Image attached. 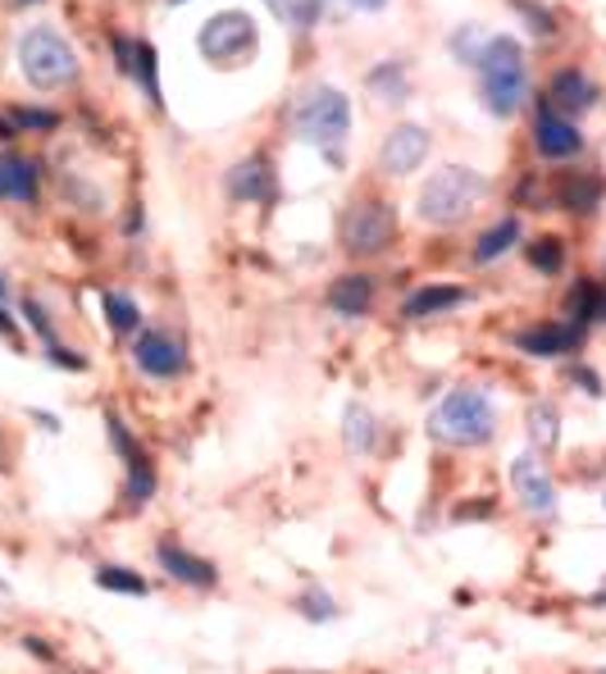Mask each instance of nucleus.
<instances>
[{
	"instance_id": "4be33fe9",
	"label": "nucleus",
	"mask_w": 606,
	"mask_h": 674,
	"mask_svg": "<svg viewBox=\"0 0 606 674\" xmlns=\"http://www.w3.org/2000/svg\"><path fill=\"white\" fill-rule=\"evenodd\" d=\"M369 92H374V96H384L388 106H401V100L411 96L401 64H384V69H374V73H369Z\"/></svg>"
},
{
	"instance_id": "7c9ffc66",
	"label": "nucleus",
	"mask_w": 606,
	"mask_h": 674,
	"mask_svg": "<svg viewBox=\"0 0 606 674\" xmlns=\"http://www.w3.org/2000/svg\"><path fill=\"white\" fill-rule=\"evenodd\" d=\"M23 128H56V115H50V110H19L14 115Z\"/></svg>"
},
{
	"instance_id": "20e7f679",
	"label": "nucleus",
	"mask_w": 606,
	"mask_h": 674,
	"mask_svg": "<svg viewBox=\"0 0 606 674\" xmlns=\"http://www.w3.org/2000/svg\"><path fill=\"white\" fill-rule=\"evenodd\" d=\"M484 196H488V178H484V173H474V169H465V165H447V169H438V173L424 183L415 210H420L424 224L451 228V224L470 219V210H474V205L484 201Z\"/></svg>"
},
{
	"instance_id": "f257e3e1",
	"label": "nucleus",
	"mask_w": 606,
	"mask_h": 674,
	"mask_svg": "<svg viewBox=\"0 0 606 674\" xmlns=\"http://www.w3.org/2000/svg\"><path fill=\"white\" fill-rule=\"evenodd\" d=\"M292 133L301 142H311L319 146L328 160H342V142L351 133V100L338 92V87H306L296 96V106H292Z\"/></svg>"
},
{
	"instance_id": "f8f14e48",
	"label": "nucleus",
	"mask_w": 606,
	"mask_h": 674,
	"mask_svg": "<svg viewBox=\"0 0 606 674\" xmlns=\"http://www.w3.org/2000/svg\"><path fill=\"white\" fill-rule=\"evenodd\" d=\"M579 342H584V328L579 324H543V328H524L516 337V347L529 356H566V351H579Z\"/></svg>"
},
{
	"instance_id": "f704fd0d",
	"label": "nucleus",
	"mask_w": 606,
	"mask_h": 674,
	"mask_svg": "<svg viewBox=\"0 0 606 674\" xmlns=\"http://www.w3.org/2000/svg\"><path fill=\"white\" fill-rule=\"evenodd\" d=\"M23 642H28V652H33V657H50V647H46L41 638H23Z\"/></svg>"
},
{
	"instance_id": "f3484780",
	"label": "nucleus",
	"mask_w": 606,
	"mask_h": 674,
	"mask_svg": "<svg viewBox=\"0 0 606 674\" xmlns=\"http://www.w3.org/2000/svg\"><path fill=\"white\" fill-rule=\"evenodd\" d=\"M465 292L461 288H415L407 301H401V315L407 320H428V315H447L451 305H461Z\"/></svg>"
},
{
	"instance_id": "72a5a7b5",
	"label": "nucleus",
	"mask_w": 606,
	"mask_h": 674,
	"mask_svg": "<svg viewBox=\"0 0 606 674\" xmlns=\"http://www.w3.org/2000/svg\"><path fill=\"white\" fill-rule=\"evenodd\" d=\"M351 5H356V10H365V14H374V10H384L388 0H351Z\"/></svg>"
},
{
	"instance_id": "2eb2a0df",
	"label": "nucleus",
	"mask_w": 606,
	"mask_h": 674,
	"mask_svg": "<svg viewBox=\"0 0 606 674\" xmlns=\"http://www.w3.org/2000/svg\"><path fill=\"white\" fill-rule=\"evenodd\" d=\"M229 196L233 201H269L274 196V169H269V160H242L229 173Z\"/></svg>"
},
{
	"instance_id": "ddd939ff",
	"label": "nucleus",
	"mask_w": 606,
	"mask_h": 674,
	"mask_svg": "<svg viewBox=\"0 0 606 674\" xmlns=\"http://www.w3.org/2000/svg\"><path fill=\"white\" fill-rule=\"evenodd\" d=\"M160 565L169 569V579L192 583V588H215V579H219V569H215L210 561H201V556L183 552L179 542H160Z\"/></svg>"
},
{
	"instance_id": "c756f323",
	"label": "nucleus",
	"mask_w": 606,
	"mask_h": 674,
	"mask_svg": "<svg viewBox=\"0 0 606 674\" xmlns=\"http://www.w3.org/2000/svg\"><path fill=\"white\" fill-rule=\"evenodd\" d=\"M23 315H28V324H33V328H37V333L46 337V342H50V315H46V310H41V305H37L33 297L23 301ZM50 347H56V342H50Z\"/></svg>"
},
{
	"instance_id": "473e14b6",
	"label": "nucleus",
	"mask_w": 606,
	"mask_h": 674,
	"mask_svg": "<svg viewBox=\"0 0 606 674\" xmlns=\"http://www.w3.org/2000/svg\"><path fill=\"white\" fill-rule=\"evenodd\" d=\"M0 333H5V337H10V342H19V328H14V320L5 315V310H0Z\"/></svg>"
},
{
	"instance_id": "dca6fc26",
	"label": "nucleus",
	"mask_w": 606,
	"mask_h": 674,
	"mask_svg": "<svg viewBox=\"0 0 606 674\" xmlns=\"http://www.w3.org/2000/svg\"><path fill=\"white\" fill-rule=\"evenodd\" d=\"M369 301H374V278H365V274H347V278L334 282V292H328V305L347 320H361L369 310Z\"/></svg>"
},
{
	"instance_id": "6ab92c4d",
	"label": "nucleus",
	"mask_w": 606,
	"mask_h": 674,
	"mask_svg": "<svg viewBox=\"0 0 606 674\" xmlns=\"http://www.w3.org/2000/svg\"><path fill=\"white\" fill-rule=\"evenodd\" d=\"M516 242H520V219H501L497 228H488L484 238L474 242V261H478V265H493V261H501V255H507Z\"/></svg>"
},
{
	"instance_id": "0eeeda50",
	"label": "nucleus",
	"mask_w": 606,
	"mask_h": 674,
	"mask_svg": "<svg viewBox=\"0 0 606 674\" xmlns=\"http://www.w3.org/2000/svg\"><path fill=\"white\" fill-rule=\"evenodd\" d=\"M397 232V215L388 201H356L351 210L342 215V246L351 255H378Z\"/></svg>"
},
{
	"instance_id": "393cba45",
	"label": "nucleus",
	"mask_w": 606,
	"mask_h": 674,
	"mask_svg": "<svg viewBox=\"0 0 606 674\" xmlns=\"http://www.w3.org/2000/svg\"><path fill=\"white\" fill-rule=\"evenodd\" d=\"M529 437L547 452V447H557V437H561V420H557V410L552 406H534L529 410Z\"/></svg>"
},
{
	"instance_id": "39448f33",
	"label": "nucleus",
	"mask_w": 606,
	"mask_h": 674,
	"mask_svg": "<svg viewBox=\"0 0 606 674\" xmlns=\"http://www.w3.org/2000/svg\"><path fill=\"white\" fill-rule=\"evenodd\" d=\"M19 64H23V77H28L37 92H56V87L73 83V73H78V56H73V46L56 28L23 33V41H19Z\"/></svg>"
},
{
	"instance_id": "c85d7f7f",
	"label": "nucleus",
	"mask_w": 606,
	"mask_h": 674,
	"mask_svg": "<svg viewBox=\"0 0 606 674\" xmlns=\"http://www.w3.org/2000/svg\"><path fill=\"white\" fill-rule=\"evenodd\" d=\"M142 83H146V96L160 106V73H156V50L150 46H137V69H133Z\"/></svg>"
},
{
	"instance_id": "cd10ccee",
	"label": "nucleus",
	"mask_w": 606,
	"mask_h": 674,
	"mask_svg": "<svg viewBox=\"0 0 606 674\" xmlns=\"http://www.w3.org/2000/svg\"><path fill=\"white\" fill-rule=\"evenodd\" d=\"M106 315H110V328H114V333H133V328L142 324L133 297H119V292L106 297Z\"/></svg>"
},
{
	"instance_id": "1a4fd4ad",
	"label": "nucleus",
	"mask_w": 606,
	"mask_h": 674,
	"mask_svg": "<svg viewBox=\"0 0 606 674\" xmlns=\"http://www.w3.org/2000/svg\"><path fill=\"white\" fill-rule=\"evenodd\" d=\"M133 360H137V370L150 374V378H179L187 370V351L173 342L169 333H142L137 347H133Z\"/></svg>"
},
{
	"instance_id": "423d86ee",
	"label": "nucleus",
	"mask_w": 606,
	"mask_h": 674,
	"mask_svg": "<svg viewBox=\"0 0 606 674\" xmlns=\"http://www.w3.org/2000/svg\"><path fill=\"white\" fill-rule=\"evenodd\" d=\"M201 56L210 64H238L246 60L251 50H256V23L242 10H223L215 19H206V28H201Z\"/></svg>"
},
{
	"instance_id": "7ed1b4c3",
	"label": "nucleus",
	"mask_w": 606,
	"mask_h": 674,
	"mask_svg": "<svg viewBox=\"0 0 606 674\" xmlns=\"http://www.w3.org/2000/svg\"><path fill=\"white\" fill-rule=\"evenodd\" d=\"M478 64V77H484V106L497 115V119H511L524 96H529V69H524V50L516 37H493L484 50L474 56Z\"/></svg>"
},
{
	"instance_id": "bb28decb",
	"label": "nucleus",
	"mask_w": 606,
	"mask_h": 674,
	"mask_svg": "<svg viewBox=\"0 0 606 674\" xmlns=\"http://www.w3.org/2000/svg\"><path fill=\"white\" fill-rule=\"evenodd\" d=\"M96 583L106 588V592H129V598H142V592H146V579L129 575L123 565H100L96 569Z\"/></svg>"
},
{
	"instance_id": "4468645a",
	"label": "nucleus",
	"mask_w": 606,
	"mask_h": 674,
	"mask_svg": "<svg viewBox=\"0 0 606 674\" xmlns=\"http://www.w3.org/2000/svg\"><path fill=\"white\" fill-rule=\"evenodd\" d=\"M593 100H597V87L579 69H561L557 77H552V106H557V115L593 110Z\"/></svg>"
},
{
	"instance_id": "ea45409f",
	"label": "nucleus",
	"mask_w": 606,
	"mask_h": 674,
	"mask_svg": "<svg viewBox=\"0 0 606 674\" xmlns=\"http://www.w3.org/2000/svg\"><path fill=\"white\" fill-rule=\"evenodd\" d=\"M169 5H183V0H169Z\"/></svg>"
},
{
	"instance_id": "2f4dec72",
	"label": "nucleus",
	"mask_w": 606,
	"mask_h": 674,
	"mask_svg": "<svg viewBox=\"0 0 606 674\" xmlns=\"http://www.w3.org/2000/svg\"><path fill=\"white\" fill-rule=\"evenodd\" d=\"M570 378H574V383H584V393H593V397L602 393V378H597L593 370H579V365H574V370H570Z\"/></svg>"
},
{
	"instance_id": "412c9836",
	"label": "nucleus",
	"mask_w": 606,
	"mask_h": 674,
	"mask_svg": "<svg viewBox=\"0 0 606 674\" xmlns=\"http://www.w3.org/2000/svg\"><path fill=\"white\" fill-rule=\"evenodd\" d=\"M342 433H347V447H351V452H369L374 437H378V420H374V414H369L361 401H351V406H347Z\"/></svg>"
},
{
	"instance_id": "aec40b11",
	"label": "nucleus",
	"mask_w": 606,
	"mask_h": 674,
	"mask_svg": "<svg viewBox=\"0 0 606 674\" xmlns=\"http://www.w3.org/2000/svg\"><path fill=\"white\" fill-rule=\"evenodd\" d=\"M0 178H5V196H14V201H33L37 196V165L23 160V155L0 160Z\"/></svg>"
},
{
	"instance_id": "5701e85b",
	"label": "nucleus",
	"mask_w": 606,
	"mask_h": 674,
	"mask_svg": "<svg viewBox=\"0 0 606 674\" xmlns=\"http://www.w3.org/2000/svg\"><path fill=\"white\" fill-rule=\"evenodd\" d=\"M156 497V465H150V456L142 452L137 460H129V502L142 506Z\"/></svg>"
},
{
	"instance_id": "b1692460",
	"label": "nucleus",
	"mask_w": 606,
	"mask_h": 674,
	"mask_svg": "<svg viewBox=\"0 0 606 674\" xmlns=\"http://www.w3.org/2000/svg\"><path fill=\"white\" fill-rule=\"evenodd\" d=\"M296 611L306 615V619H315V625H328V619H338V602H334V592L328 588H306L296 598Z\"/></svg>"
},
{
	"instance_id": "9b49d317",
	"label": "nucleus",
	"mask_w": 606,
	"mask_h": 674,
	"mask_svg": "<svg viewBox=\"0 0 606 674\" xmlns=\"http://www.w3.org/2000/svg\"><path fill=\"white\" fill-rule=\"evenodd\" d=\"M534 142H538V155H543V160H574V155L584 151V137H579V128H574L570 119H561L557 110H543V115H538Z\"/></svg>"
},
{
	"instance_id": "a211bd4d",
	"label": "nucleus",
	"mask_w": 606,
	"mask_h": 674,
	"mask_svg": "<svg viewBox=\"0 0 606 674\" xmlns=\"http://www.w3.org/2000/svg\"><path fill=\"white\" fill-rule=\"evenodd\" d=\"M602 201V183L593 173H566L561 178V205H570L574 215H593Z\"/></svg>"
},
{
	"instance_id": "4c0bfd02",
	"label": "nucleus",
	"mask_w": 606,
	"mask_h": 674,
	"mask_svg": "<svg viewBox=\"0 0 606 674\" xmlns=\"http://www.w3.org/2000/svg\"><path fill=\"white\" fill-rule=\"evenodd\" d=\"M5 297H10V282H5V278H0V301H5Z\"/></svg>"
},
{
	"instance_id": "a878e982",
	"label": "nucleus",
	"mask_w": 606,
	"mask_h": 674,
	"mask_svg": "<svg viewBox=\"0 0 606 674\" xmlns=\"http://www.w3.org/2000/svg\"><path fill=\"white\" fill-rule=\"evenodd\" d=\"M529 265H534L538 274H557L566 265V246L557 238H538V242H529Z\"/></svg>"
},
{
	"instance_id": "f03ea898",
	"label": "nucleus",
	"mask_w": 606,
	"mask_h": 674,
	"mask_svg": "<svg viewBox=\"0 0 606 674\" xmlns=\"http://www.w3.org/2000/svg\"><path fill=\"white\" fill-rule=\"evenodd\" d=\"M428 433L447 447H484L497 433V410L484 387H451L428 414Z\"/></svg>"
},
{
	"instance_id": "e433bc0d",
	"label": "nucleus",
	"mask_w": 606,
	"mask_h": 674,
	"mask_svg": "<svg viewBox=\"0 0 606 674\" xmlns=\"http://www.w3.org/2000/svg\"><path fill=\"white\" fill-rule=\"evenodd\" d=\"M10 133H14V128H10L5 119H0V137H10Z\"/></svg>"
},
{
	"instance_id": "a19ab883",
	"label": "nucleus",
	"mask_w": 606,
	"mask_h": 674,
	"mask_svg": "<svg viewBox=\"0 0 606 674\" xmlns=\"http://www.w3.org/2000/svg\"><path fill=\"white\" fill-rule=\"evenodd\" d=\"M602 674H606V670H602Z\"/></svg>"
},
{
	"instance_id": "58836bf2",
	"label": "nucleus",
	"mask_w": 606,
	"mask_h": 674,
	"mask_svg": "<svg viewBox=\"0 0 606 674\" xmlns=\"http://www.w3.org/2000/svg\"><path fill=\"white\" fill-rule=\"evenodd\" d=\"M0 196H5V178H0Z\"/></svg>"
},
{
	"instance_id": "9d476101",
	"label": "nucleus",
	"mask_w": 606,
	"mask_h": 674,
	"mask_svg": "<svg viewBox=\"0 0 606 674\" xmlns=\"http://www.w3.org/2000/svg\"><path fill=\"white\" fill-rule=\"evenodd\" d=\"M424 155H428V133L420 123H401V128H392V133H388L384 151H378V160H384V173L401 178V173L420 169Z\"/></svg>"
},
{
	"instance_id": "c9c22d12",
	"label": "nucleus",
	"mask_w": 606,
	"mask_h": 674,
	"mask_svg": "<svg viewBox=\"0 0 606 674\" xmlns=\"http://www.w3.org/2000/svg\"><path fill=\"white\" fill-rule=\"evenodd\" d=\"M269 5H274V14H279V19H292V0H269Z\"/></svg>"
},
{
	"instance_id": "6e6552de",
	"label": "nucleus",
	"mask_w": 606,
	"mask_h": 674,
	"mask_svg": "<svg viewBox=\"0 0 606 674\" xmlns=\"http://www.w3.org/2000/svg\"><path fill=\"white\" fill-rule=\"evenodd\" d=\"M511 483H516V497L529 515H557V488H552V474L547 465L534 456V452H520L511 460Z\"/></svg>"
}]
</instances>
